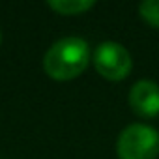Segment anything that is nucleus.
Here are the masks:
<instances>
[{"label":"nucleus","instance_id":"obj_2","mask_svg":"<svg viewBox=\"0 0 159 159\" xmlns=\"http://www.w3.org/2000/svg\"><path fill=\"white\" fill-rule=\"evenodd\" d=\"M120 159H155L159 155V133L146 124L127 125L116 140Z\"/></svg>","mask_w":159,"mask_h":159},{"label":"nucleus","instance_id":"obj_1","mask_svg":"<svg viewBox=\"0 0 159 159\" xmlns=\"http://www.w3.org/2000/svg\"><path fill=\"white\" fill-rule=\"evenodd\" d=\"M90 62V49L83 38H62L54 41L43 56V69L54 81L79 77Z\"/></svg>","mask_w":159,"mask_h":159},{"label":"nucleus","instance_id":"obj_5","mask_svg":"<svg viewBox=\"0 0 159 159\" xmlns=\"http://www.w3.org/2000/svg\"><path fill=\"white\" fill-rule=\"evenodd\" d=\"M47 6L60 15H79L92 10L96 2L94 0H49Z\"/></svg>","mask_w":159,"mask_h":159},{"label":"nucleus","instance_id":"obj_4","mask_svg":"<svg viewBox=\"0 0 159 159\" xmlns=\"http://www.w3.org/2000/svg\"><path fill=\"white\" fill-rule=\"evenodd\" d=\"M127 101L135 114L153 118L159 114V86L153 81H139L131 86Z\"/></svg>","mask_w":159,"mask_h":159},{"label":"nucleus","instance_id":"obj_7","mask_svg":"<svg viewBox=\"0 0 159 159\" xmlns=\"http://www.w3.org/2000/svg\"><path fill=\"white\" fill-rule=\"evenodd\" d=\"M0 39H2V38H0Z\"/></svg>","mask_w":159,"mask_h":159},{"label":"nucleus","instance_id":"obj_3","mask_svg":"<svg viewBox=\"0 0 159 159\" xmlns=\"http://www.w3.org/2000/svg\"><path fill=\"white\" fill-rule=\"evenodd\" d=\"M94 66L107 81H124L133 67L129 51L118 41H103L94 51Z\"/></svg>","mask_w":159,"mask_h":159},{"label":"nucleus","instance_id":"obj_6","mask_svg":"<svg viewBox=\"0 0 159 159\" xmlns=\"http://www.w3.org/2000/svg\"><path fill=\"white\" fill-rule=\"evenodd\" d=\"M139 13L148 25L159 28V0H146V2H142L139 6Z\"/></svg>","mask_w":159,"mask_h":159}]
</instances>
